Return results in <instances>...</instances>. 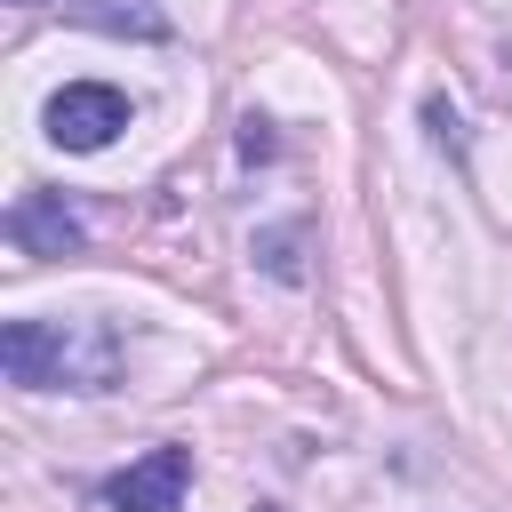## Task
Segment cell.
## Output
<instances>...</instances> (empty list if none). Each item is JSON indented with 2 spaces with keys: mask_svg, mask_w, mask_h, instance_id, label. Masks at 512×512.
Listing matches in <instances>:
<instances>
[{
  "mask_svg": "<svg viewBox=\"0 0 512 512\" xmlns=\"http://www.w3.org/2000/svg\"><path fill=\"white\" fill-rule=\"evenodd\" d=\"M0 368L24 392H112L120 376V328L104 320H8L0 328Z\"/></svg>",
  "mask_w": 512,
  "mask_h": 512,
  "instance_id": "6da1fadb",
  "label": "cell"
},
{
  "mask_svg": "<svg viewBox=\"0 0 512 512\" xmlns=\"http://www.w3.org/2000/svg\"><path fill=\"white\" fill-rule=\"evenodd\" d=\"M304 224H272V232H256V256H264V272L272 280H304Z\"/></svg>",
  "mask_w": 512,
  "mask_h": 512,
  "instance_id": "8992f818",
  "label": "cell"
},
{
  "mask_svg": "<svg viewBox=\"0 0 512 512\" xmlns=\"http://www.w3.org/2000/svg\"><path fill=\"white\" fill-rule=\"evenodd\" d=\"M184 488H192V448H152L104 480V504L112 512H184Z\"/></svg>",
  "mask_w": 512,
  "mask_h": 512,
  "instance_id": "3957f363",
  "label": "cell"
},
{
  "mask_svg": "<svg viewBox=\"0 0 512 512\" xmlns=\"http://www.w3.org/2000/svg\"><path fill=\"white\" fill-rule=\"evenodd\" d=\"M8 240H16L24 256H80V248H88V224L64 208V192H24V200L8 208Z\"/></svg>",
  "mask_w": 512,
  "mask_h": 512,
  "instance_id": "277c9868",
  "label": "cell"
},
{
  "mask_svg": "<svg viewBox=\"0 0 512 512\" xmlns=\"http://www.w3.org/2000/svg\"><path fill=\"white\" fill-rule=\"evenodd\" d=\"M24 8H32V0H24Z\"/></svg>",
  "mask_w": 512,
  "mask_h": 512,
  "instance_id": "ba28073f",
  "label": "cell"
},
{
  "mask_svg": "<svg viewBox=\"0 0 512 512\" xmlns=\"http://www.w3.org/2000/svg\"><path fill=\"white\" fill-rule=\"evenodd\" d=\"M128 96L112 88V80H64L56 96H48V144H64V152H104L120 128H128Z\"/></svg>",
  "mask_w": 512,
  "mask_h": 512,
  "instance_id": "7a4b0ae2",
  "label": "cell"
},
{
  "mask_svg": "<svg viewBox=\"0 0 512 512\" xmlns=\"http://www.w3.org/2000/svg\"><path fill=\"white\" fill-rule=\"evenodd\" d=\"M240 152H248V160H272V128H264V120H256V112H248V120H240Z\"/></svg>",
  "mask_w": 512,
  "mask_h": 512,
  "instance_id": "52a82bcc",
  "label": "cell"
},
{
  "mask_svg": "<svg viewBox=\"0 0 512 512\" xmlns=\"http://www.w3.org/2000/svg\"><path fill=\"white\" fill-rule=\"evenodd\" d=\"M64 24L104 32V40H168V8L160 0H64Z\"/></svg>",
  "mask_w": 512,
  "mask_h": 512,
  "instance_id": "5b68a950",
  "label": "cell"
}]
</instances>
